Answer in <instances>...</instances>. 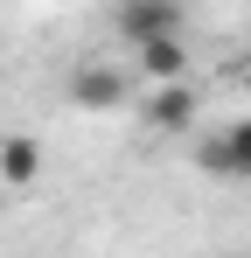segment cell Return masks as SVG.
<instances>
[{
    "instance_id": "1",
    "label": "cell",
    "mask_w": 251,
    "mask_h": 258,
    "mask_svg": "<svg viewBox=\"0 0 251 258\" xmlns=\"http://www.w3.org/2000/svg\"><path fill=\"white\" fill-rule=\"evenodd\" d=\"M112 21H119L126 42H140V49H147V42H167V35H181V7H174V0H126Z\"/></svg>"
},
{
    "instance_id": "2",
    "label": "cell",
    "mask_w": 251,
    "mask_h": 258,
    "mask_svg": "<svg viewBox=\"0 0 251 258\" xmlns=\"http://www.w3.org/2000/svg\"><path fill=\"white\" fill-rule=\"evenodd\" d=\"M126 91H133V84H126V70H119V63H84L77 77H70V98H77L84 112H119V105H126Z\"/></svg>"
},
{
    "instance_id": "3",
    "label": "cell",
    "mask_w": 251,
    "mask_h": 258,
    "mask_svg": "<svg viewBox=\"0 0 251 258\" xmlns=\"http://www.w3.org/2000/svg\"><path fill=\"white\" fill-rule=\"evenodd\" d=\"M203 174H244L251 181V119H237L230 133H216V140H203Z\"/></svg>"
},
{
    "instance_id": "4",
    "label": "cell",
    "mask_w": 251,
    "mask_h": 258,
    "mask_svg": "<svg viewBox=\"0 0 251 258\" xmlns=\"http://www.w3.org/2000/svg\"><path fill=\"white\" fill-rule=\"evenodd\" d=\"M147 126L154 133H189L196 126V91L189 84H161L154 98H147Z\"/></svg>"
},
{
    "instance_id": "5",
    "label": "cell",
    "mask_w": 251,
    "mask_h": 258,
    "mask_svg": "<svg viewBox=\"0 0 251 258\" xmlns=\"http://www.w3.org/2000/svg\"><path fill=\"white\" fill-rule=\"evenodd\" d=\"M42 174V147L28 140V133H7L0 140V181H14V188H28Z\"/></svg>"
},
{
    "instance_id": "6",
    "label": "cell",
    "mask_w": 251,
    "mask_h": 258,
    "mask_svg": "<svg viewBox=\"0 0 251 258\" xmlns=\"http://www.w3.org/2000/svg\"><path fill=\"white\" fill-rule=\"evenodd\" d=\"M140 70H147L154 84H181V70H189V49H181V35L147 42V49H140Z\"/></svg>"
},
{
    "instance_id": "7",
    "label": "cell",
    "mask_w": 251,
    "mask_h": 258,
    "mask_svg": "<svg viewBox=\"0 0 251 258\" xmlns=\"http://www.w3.org/2000/svg\"><path fill=\"white\" fill-rule=\"evenodd\" d=\"M244 84H251V49H244Z\"/></svg>"
}]
</instances>
